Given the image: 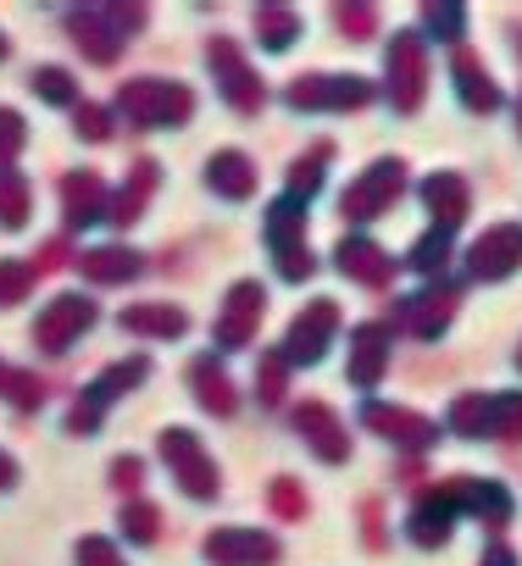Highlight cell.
Segmentation results:
<instances>
[{"label": "cell", "instance_id": "1", "mask_svg": "<svg viewBox=\"0 0 522 566\" xmlns=\"http://www.w3.org/2000/svg\"><path fill=\"white\" fill-rule=\"evenodd\" d=\"M516 255H522V233H511V228H505V233H494V239H483V244L472 250V266H478V272H489V277H500Z\"/></svg>", "mask_w": 522, "mask_h": 566}]
</instances>
